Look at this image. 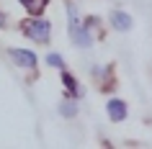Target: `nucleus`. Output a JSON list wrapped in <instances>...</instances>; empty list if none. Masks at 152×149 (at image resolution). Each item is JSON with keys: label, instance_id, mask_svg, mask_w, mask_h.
Listing matches in <instances>:
<instances>
[{"label": "nucleus", "instance_id": "8", "mask_svg": "<svg viewBox=\"0 0 152 149\" xmlns=\"http://www.w3.org/2000/svg\"><path fill=\"white\" fill-rule=\"evenodd\" d=\"M47 64H52V67H62V57H59V54H49L47 57Z\"/></svg>", "mask_w": 152, "mask_h": 149}, {"label": "nucleus", "instance_id": "7", "mask_svg": "<svg viewBox=\"0 0 152 149\" xmlns=\"http://www.w3.org/2000/svg\"><path fill=\"white\" fill-rule=\"evenodd\" d=\"M59 110H62V116H75V113H77V105H75V103H64Z\"/></svg>", "mask_w": 152, "mask_h": 149}, {"label": "nucleus", "instance_id": "2", "mask_svg": "<svg viewBox=\"0 0 152 149\" xmlns=\"http://www.w3.org/2000/svg\"><path fill=\"white\" fill-rule=\"evenodd\" d=\"M10 59L18 64V67H26V70H31L36 67V54L34 52H26V49H8Z\"/></svg>", "mask_w": 152, "mask_h": 149}, {"label": "nucleus", "instance_id": "3", "mask_svg": "<svg viewBox=\"0 0 152 149\" xmlns=\"http://www.w3.org/2000/svg\"><path fill=\"white\" fill-rule=\"evenodd\" d=\"M106 110H108V118H111V121H116V124L126 118V103L119 100V98H113V100L106 103Z\"/></svg>", "mask_w": 152, "mask_h": 149}, {"label": "nucleus", "instance_id": "4", "mask_svg": "<svg viewBox=\"0 0 152 149\" xmlns=\"http://www.w3.org/2000/svg\"><path fill=\"white\" fill-rule=\"evenodd\" d=\"M111 26L116 28V31H129V28H132V16H129V13H124V10H113Z\"/></svg>", "mask_w": 152, "mask_h": 149}, {"label": "nucleus", "instance_id": "5", "mask_svg": "<svg viewBox=\"0 0 152 149\" xmlns=\"http://www.w3.org/2000/svg\"><path fill=\"white\" fill-rule=\"evenodd\" d=\"M72 39H75V44H80L83 49H88L90 44H93V39H90V33L85 31V26H75V28H70Z\"/></svg>", "mask_w": 152, "mask_h": 149}, {"label": "nucleus", "instance_id": "6", "mask_svg": "<svg viewBox=\"0 0 152 149\" xmlns=\"http://www.w3.org/2000/svg\"><path fill=\"white\" fill-rule=\"evenodd\" d=\"M62 82H64V87L70 93H77V82H75V77H72L70 72H62Z\"/></svg>", "mask_w": 152, "mask_h": 149}, {"label": "nucleus", "instance_id": "9", "mask_svg": "<svg viewBox=\"0 0 152 149\" xmlns=\"http://www.w3.org/2000/svg\"><path fill=\"white\" fill-rule=\"evenodd\" d=\"M0 23H3V16H0Z\"/></svg>", "mask_w": 152, "mask_h": 149}, {"label": "nucleus", "instance_id": "1", "mask_svg": "<svg viewBox=\"0 0 152 149\" xmlns=\"http://www.w3.org/2000/svg\"><path fill=\"white\" fill-rule=\"evenodd\" d=\"M23 33L31 41L47 44L49 33H52V26H49V21H44V18H34V21H26V23H23Z\"/></svg>", "mask_w": 152, "mask_h": 149}]
</instances>
